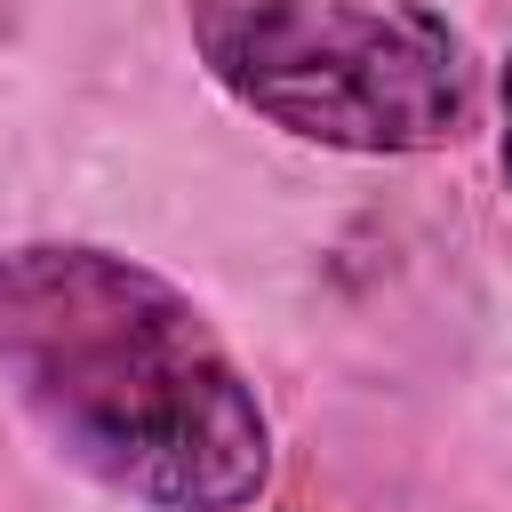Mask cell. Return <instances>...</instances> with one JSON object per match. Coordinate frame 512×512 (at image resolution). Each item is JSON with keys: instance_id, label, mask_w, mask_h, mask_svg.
Returning <instances> with one entry per match:
<instances>
[{"instance_id": "obj_3", "label": "cell", "mask_w": 512, "mask_h": 512, "mask_svg": "<svg viewBox=\"0 0 512 512\" xmlns=\"http://www.w3.org/2000/svg\"><path fill=\"white\" fill-rule=\"evenodd\" d=\"M496 168H504V192H512V48H504V72H496Z\"/></svg>"}, {"instance_id": "obj_2", "label": "cell", "mask_w": 512, "mask_h": 512, "mask_svg": "<svg viewBox=\"0 0 512 512\" xmlns=\"http://www.w3.org/2000/svg\"><path fill=\"white\" fill-rule=\"evenodd\" d=\"M200 72L264 128L352 152H448L480 112L472 40L432 0H184Z\"/></svg>"}, {"instance_id": "obj_1", "label": "cell", "mask_w": 512, "mask_h": 512, "mask_svg": "<svg viewBox=\"0 0 512 512\" xmlns=\"http://www.w3.org/2000/svg\"><path fill=\"white\" fill-rule=\"evenodd\" d=\"M0 392L80 480L144 512H248L272 480V408L224 328L104 240L0 248Z\"/></svg>"}]
</instances>
